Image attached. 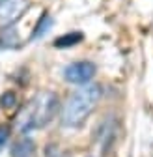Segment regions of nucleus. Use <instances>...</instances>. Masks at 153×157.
Returning a JSON list of instances; mask_svg holds the SVG:
<instances>
[{
	"mask_svg": "<svg viewBox=\"0 0 153 157\" xmlns=\"http://www.w3.org/2000/svg\"><path fill=\"white\" fill-rule=\"evenodd\" d=\"M101 99V86L99 84H84L79 88L62 109V124L67 127H79L86 122V118L93 112Z\"/></svg>",
	"mask_w": 153,
	"mask_h": 157,
	"instance_id": "1",
	"label": "nucleus"
},
{
	"mask_svg": "<svg viewBox=\"0 0 153 157\" xmlns=\"http://www.w3.org/2000/svg\"><path fill=\"white\" fill-rule=\"evenodd\" d=\"M60 110V99L54 92H41L35 95V99L28 105V109L23 112L21 118V131H32V129H41L47 124L54 120L56 112Z\"/></svg>",
	"mask_w": 153,
	"mask_h": 157,
	"instance_id": "2",
	"label": "nucleus"
},
{
	"mask_svg": "<svg viewBox=\"0 0 153 157\" xmlns=\"http://www.w3.org/2000/svg\"><path fill=\"white\" fill-rule=\"evenodd\" d=\"M28 10L26 0H4L0 4V26L9 28L15 21H19Z\"/></svg>",
	"mask_w": 153,
	"mask_h": 157,
	"instance_id": "3",
	"label": "nucleus"
},
{
	"mask_svg": "<svg viewBox=\"0 0 153 157\" xmlns=\"http://www.w3.org/2000/svg\"><path fill=\"white\" fill-rule=\"evenodd\" d=\"M95 75V66L91 62H75V64H69L64 71V77L65 81L71 82V84H90V81Z\"/></svg>",
	"mask_w": 153,
	"mask_h": 157,
	"instance_id": "4",
	"label": "nucleus"
},
{
	"mask_svg": "<svg viewBox=\"0 0 153 157\" xmlns=\"http://www.w3.org/2000/svg\"><path fill=\"white\" fill-rule=\"evenodd\" d=\"M35 150V144L32 139H28V136H23V139H19L13 148H11V157H32Z\"/></svg>",
	"mask_w": 153,
	"mask_h": 157,
	"instance_id": "5",
	"label": "nucleus"
},
{
	"mask_svg": "<svg viewBox=\"0 0 153 157\" xmlns=\"http://www.w3.org/2000/svg\"><path fill=\"white\" fill-rule=\"evenodd\" d=\"M79 41H82V34L80 32H69V34H65V36H62V37L56 39L54 45L60 47V49H67L71 45H76Z\"/></svg>",
	"mask_w": 153,
	"mask_h": 157,
	"instance_id": "6",
	"label": "nucleus"
},
{
	"mask_svg": "<svg viewBox=\"0 0 153 157\" xmlns=\"http://www.w3.org/2000/svg\"><path fill=\"white\" fill-rule=\"evenodd\" d=\"M50 25H52L50 15H43V17H41V21H39V25H37V28L32 32V39L41 37V36H43V32H47V30L50 28Z\"/></svg>",
	"mask_w": 153,
	"mask_h": 157,
	"instance_id": "7",
	"label": "nucleus"
},
{
	"mask_svg": "<svg viewBox=\"0 0 153 157\" xmlns=\"http://www.w3.org/2000/svg\"><path fill=\"white\" fill-rule=\"evenodd\" d=\"M0 103H2V107H11V105H15V95H13L11 92L4 94L2 99H0Z\"/></svg>",
	"mask_w": 153,
	"mask_h": 157,
	"instance_id": "8",
	"label": "nucleus"
},
{
	"mask_svg": "<svg viewBox=\"0 0 153 157\" xmlns=\"http://www.w3.org/2000/svg\"><path fill=\"white\" fill-rule=\"evenodd\" d=\"M8 139H9V129L8 127H0V150H2V146L8 142Z\"/></svg>",
	"mask_w": 153,
	"mask_h": 157,
	"instance_id": "9",
	"label": "nucleus"
},
{
	"mask_svg": "<svg viewBox=\"0 0 153 157\" xmlns=\"http://www.w3.org/2000/svg\"><path fill=\"white\" fill-rule=\"evenodd\" d=\"M47 157H67V155H64L62 151H54V153H49L47 151Z\"/></svg>",
	"mask_w": 153,
	"mask_h": 157,
	"instance_id": "10",
	"label": "nucleus"
},
{
	"mask_svg": "<svg viewBox=\"0 0 153 157\" xmlns=\"http://www.w3.org/2000/svg\"><path fill=\"white\" fill-rule=\"evenodd\" d=\"M2 2H4V0H0V4H2Z\"/></svg>",
	"mask_w": 153,
	"mask_h": 157,
	"instance_id": "11",
	"label": "nucleus"
}]
</instances>
